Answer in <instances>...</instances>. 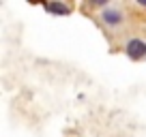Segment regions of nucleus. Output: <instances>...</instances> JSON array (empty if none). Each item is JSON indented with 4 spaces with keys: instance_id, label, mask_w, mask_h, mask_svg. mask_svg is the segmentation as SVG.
Masks as SVG:
<instances>
[{
    "instance_id": "1",
    "label": "nucleus",
    "mask_w": 146,
    "mask_h": 137,
    "mask_svg": "<svg viewBox=\"0 0 146 137\" xmlns=\"http://www.w3.org/2000/svg\"><path fill=\"white\" fill-rule=\"evenodd\" d=\"M127 54H129V58L137 60V58H142V56H146V45L140 41V39H133V41H129V45H127Z\"/></svg>"
},
{
    "instance_id": "2",
    "label": "nucleus",
    "mask_w": 146,
    "mask_h": 137,
    "mask_svg": "<svg viewBox=\"0 0 146 137\" xmlns=\"http://www.w3.org/2000/svg\"><path fill=\"white\" fill-rule=\"evenodd\" d=\"M120 19H123V15H120L118 11H103V22L105 24H112V26H114Z\"/></svg>"
},
{
    "instance_id": "3",
    "label": "nucleus",
    "mask_w": 146,
    "mask_h": 137,
    "mask_svg": "<svg viewBox=\"0 0 146 137\" xmlns=\"http://www.w3.org/2000/svg\"><path fill=\"white\" fill-rule=\"evenodd\" d=\"M47 11H52V13H60V15H69V7H64V5H60V2H52V5H47L45 7Z\"/></svg>"
},
{
    "instance_id": "4",
    "label": "nucleus",
    "mask_w": 146,
    "mask_h": 137,
    "mask_svg": "<svg viewBox=\"0 0 146 137\" xmlns=\"http://www.w3.org/2000/svg\"><path fill=\"white\" fill-rule=\"evenodd\" d=\"M140 2H142V5H144V7H146V0H140Z\"/></svg>"
}]
</instances>
